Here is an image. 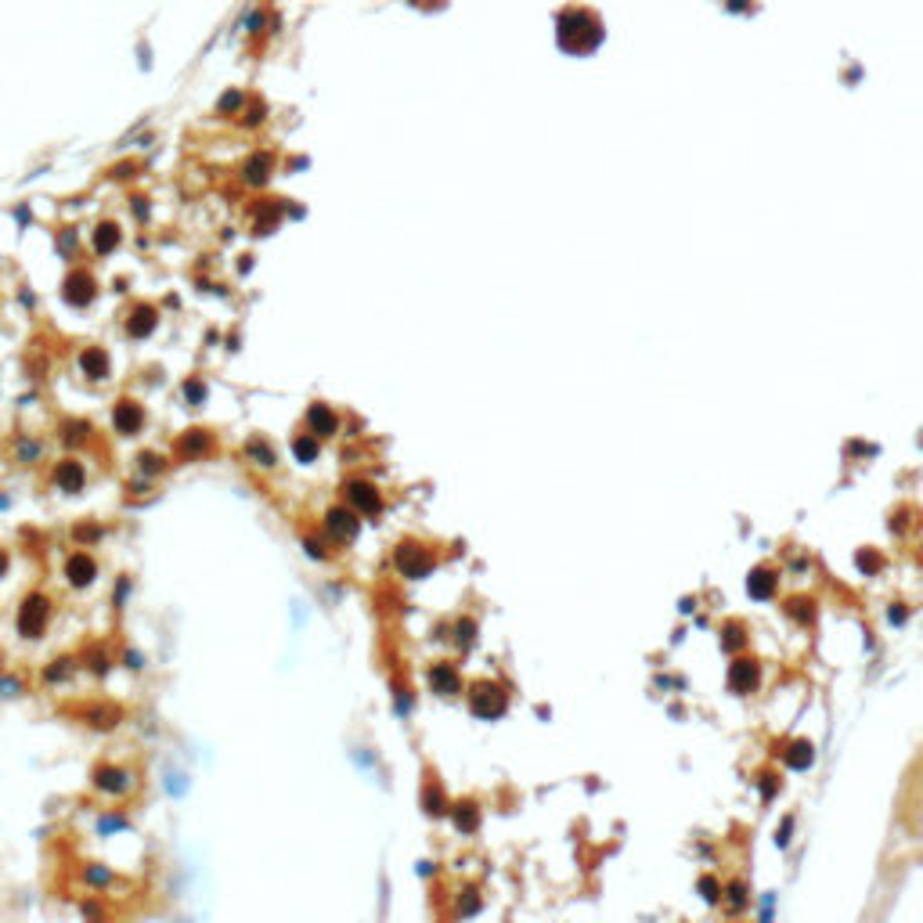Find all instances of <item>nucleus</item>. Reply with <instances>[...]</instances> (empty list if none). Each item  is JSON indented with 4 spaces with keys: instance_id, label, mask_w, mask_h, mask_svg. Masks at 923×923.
I'll list each match as a JSON object with an SVG mask.
<instances>
[{
    "instance_id": "nucleus-1",
    "label": "nucleus",
    "mask_w": 923,
    "mask_h": 923,
    "mask_svg": "<svg viewBox=\"0 0 923 923\" xmlns=\"http://www.w3.org/2000/svg\"><path fill=\"white\" fill-rule=\"evenodd\" d=\"M397 570L404 577H426L433 570V552L422 544H401L397 549Z\"/></svg>"
},
{
    "instance_id": "nucleus-2",
    "label": "nucleus",
    "mask_w": 923,
    "mask_h": 923,
    "mask_svg": "<svg viewBox=\"0 0 923 923\" xmlns=\"http://www.w3.org/2000/svg\"><path fill=\"white\" fill-rule=\"evenodd\" d=\"M44 624H47V599L44 595H29L26 606L18 610V632H22L26 639H36L40 632H44Z\"/></svg>"
},
{
    "instance_id": "nucleus-3",
    "label": "nucleus",
    "mask_w": 923,
    "mask_h": 923,
    "mask_svg": "<svg viewBox=\"0 0 923 923\" xmlns=\"http://www.w3.org/2000/svg\"><path fill=\"white\" fill-rule=\"evenodd\" d=\"M473 710L480 718H498L501 710H505V692H501L498 685H476L473 689Z\"/></svg>"
},
{
    "instance_id": "nucleus-4",
    "label": "nucleus",
    "mask_w": 923,
    "mask_h": 923,
    "mask_svg": "<svg viewBox=\"0 0 923 923\" xmlns=\"http://www.w3.org/2000/svg\"><path fill=\"white\" fill-rule=\"evenodd\" d=\"M346 494H350V501H353V509L365 512V516H372V512H379V509H383V498H379V491H375L372 484L350 480V484H346Z\"/></svg>"
},
{
    "instance_id": "nucleus-5",
    "label": "nucleus",
    "mask_w": 923,
    "mask_h": 923,
    "mask_svg": "<svg viewBox=\"0 0 923 923\" xmlns=\"http://www.w3.org/2000/svg\"><path fill=\"white\" fill-rule=\"evenodd\" d=\"M358 527H361V519L353 516V512H346V509H332V512H328V534H332V537L350 541L353 534H358Z\"/></svg>"
},
{
    "instance_id": "nucleus-6",
    "label": "nucleus",
    "mask_w": 923,
    "mask_h": 923,
    "mask_svg": "<svg viewBox=\"0 0 923 923\" xmlns=\"http://www.w3.org/2000/svg\"><path fill=\"white\" fill-rule=\"evenodd\" d=\"M141 422H144V411L134 401H119L116 404V429L119 433H137Z\"/></svg>"
},
{
    "instance_id": "nucleus-7",
    "label": "nucleus",
    "mask_w": 923,
    "mask_h": 923,
    "mask_svg": "<svg viewBox=\"0 0 923 923\" xmlns=\"http://www.w3.org/2000/svg\"><path fill=\"white\" fill-rule=\"evenodd\" d=\"M307 429H310L314 436H328V433H335V415H332V408L314 404V408L307 411Z\"/></svg>"
},
{
    "instance_id": "nucleus-8",
    "label": "nucleus",
    "mask_w": 923,
    "mask_h": 923,
    "mask_svg": "<svg viewBox=\"0 0 923 923\" xmlns=\"http://www.w3.org/2000/svg\"><path fill=\"white\" fill-rule=\"evenodd\" d=\"M429 682H433V692H440V696H451V692H458V671L448 667V664H436L429 671Z\"/></svg>"
},
{
    "instance_id": "nucleus-9",
    "label": "nucleus",
    "mask_w": 923,
    "mask_h": 923,
    "mask_svg": "<svg viewBox=\"0 0 923 923\" xmlns=\"http://www.w3.org/2000/svg\"><path fill=\"white\" fill-rule=\"evenodd\" d=\"M69 581H76V584H91L94 581V574H98V566H94V559L91 556H83V552H76L73 559H69Z\"/></svg>"
},
{
    "instance_id": "nucleus-10",
    "label": "nucleus",
    "mask_w": 923,
    "mask_h": 923,
    "mask_svg": "<svg viewBox=\"0 0 923 923\" xmlns=\"http://www.w3.org/2000/svg\"><path fill=\"white\" fill-rule=\"evenodd\" d=\"M98 786L109 793H123V790H130V775L119 768H98Z\"/></svg>"
},
{
    "instance_id": "nucleus-11",
    "label": "nucleus",
    "mask_w": 923,
    "mask_h": 923,
    "mask_svg": "<svg viewBox=\"0 0 923 923\" xmlns=\"http://www.w3.org/2000/svg\"><path fill=\"white\" fill-rule=\"evenodd\" d=\"M79 368L91 375V379H105V372H109V358H105V353L98 350V346H91V350H83V358H79Z\"/></svg>"
},
{
    "instance_id": "nucleus-12",
    "label": "nucleus",
    "mask_w": 923,
    "mask_h": 923,
    "mask_svg": "<svg viewBox=\"0 0 923 923\" xmlns=\"http://www.w3.org/2000/svg\"><path fill=\"white\" fill-rule=\"evenodd\" d=\"M54 480H58V487H61V491H79V484H83V469L76 466V462H61L58 473H54Z\"/></svg>"
},
{
    "instance_id": "nucleus-13",
    "label": "nucleus",
    "mask_w": 923,
    "mask_h": 923,
    "mask_svg": "<svg viewBox=\"0 0 923 923\" xmlns=\"http://www.w3.org/2000/svg\"><path fill=\"white\" fill-rule=\"evenodd\" d=\"M127 328H130V335H148L155 328V310L152 307H137L134 318L127 321Z\"/></svg>"
},
{
    "instance_id": "nucleus-14",
    "label": "nucleus",
    "mask_w": 923,
    "mask_h": 923,
    "mask_svg": "<svg viewBox=\"0 0 923 923\" xmlns=\"http://www.w3.org/2000/svg\"><path fill=\"white\" fill-rule=\"evenodd\" d=\"M66 296L73 300V303H91V296H94V282L87 278V275H79L76 282L69 278V292Z\"/></svg>"
},
{
    "instance_id": "nucleus-15",
    "label": "nucleus",
    "mask_w": 923,
    "mask_h": 923,
    "mask_svg": "<svg viewBox=\"0 0 923 923\" xmlns=\"http://www.w3.org/2000/svg\"><path fill=\"white\" fill-rule=\"evenodd\" d=\"M451 819H455V826L458 830H476V823H480V815H476V808L473 804H458V808H451Z\"/></svg>"
},
{
    "instance_id": "nucleus-16",
    "label": "nucleus",
    "mask_w": 923,
    "mask_h": 923,
    "mask_svg": "<svg viewBox=\"0 0 923 923\" xmlns=\"http://www.w3.org/2000/svg\"><path fill=\"white\" fill-rule=\"evenodd\" d=\"M292 451H296L300 462H310V458H318V436L307 433V436H296V444H292Z\"/></svg>"
},
{
    "instance_id": "nucleus-17",
    "label": "nucleus",
    "mask_w": 923,
    "mask_h": 923,
    "mask_svg": "<svg viewBox=\"0 0 923 923\" xmlns=\"http://www.w3.org/2000/svg\"><path fill=\"white\" fill-rule=\"evenodd\" d=\"M206 448H209V436H206L202 429H195L192 436H184V440H181V451H184V455H195V451H206Z\"/></svg>"
},
{
    "instance_id": "nucleus-18",
    "label": "nucleus",
    "mask_w": 923,
    "mask_h": 923,
    "mask_svg": "<svg viewBox=\"0 0 923 923\" xmlns=\"http://www.w3.org/2000/svg\"><path fill=\"white\" fill-rule=\"evenodd\" d=\"M245 455H249V458H257L260 466H267V469L278 462V455H275V451H267V448L260 444V440H257V444H249V448H245Z\"/></svg>"
},
{
    "instance_id": "nucleus-19",
    "label": "nucleus",
    "mask_w": 923,
    "mask_h": 923,
    "mask_svg": "<svg viewBox=\"0 0 923 923\" xmlns=\"http://www.w3.org/2000/svg\"><path fill=\"white\" fill-rule=\"evenodd\" d=\"M743 682L754 685V664H747V660H740L736 671H732V689H743Z\"/></svg>"
},
{
    "instance_id": "nucleus-20",
    "label": "nucleus",
    "mask_w": 923,
    "mask_h": 923,
    "mask_svg": "<svg viewBox=\"0 0 923 923\" xmlns=\"http://www.w3.org/2000/svg\"><path fill=\"white\" fill-rule=\"evenodd\" d=\"M112 245H116V227H98V249L109 253Z\"/></svg>"
},
{
    "instance_id": "nucleus-21",
    "label": "nucleus",
    "mask_w": 923,
    "mask_h": 923,
    "mask_svg": "<svg viewBox=\"0 0 923 923\" xmlns=\"http://www.w3.org/2000/svg\"><path fill=\"white\" fill-rule=\"evenodd\" d=\"M202 397H206V386H202V383H188V386H184V401H192V404H199V401H202Z\"/></svg>"
},
{
    "instance_id": "nucleus-22",
    "label": "nucleus",
    "mask_w": 923,
    "mask_h": 923,
    "mask_svg": "<svg viewBox=\"0 0 923 923\" xmlns=\"http://www.w3.org/2000/svg\"><path fill=\"white\" fill-rule=\"evenodd\" d=\"M162 469V458H155V455H141V473H159Z\"/></svg>"
},
{
    "instance_id": "nucleus-23",
    "label": "nucleus",
    "mask_w": 923,
    "mask_h": 923,
    "mask_svg": "<svg viewBox=\"0 0 923 923\" xmlns=\"http://www.w3.org/2000/svg\"><path fill=\"white\" fill-rule=\"evenodd\" d=\"M264 170H267V159H257V162H253V166H249V170H245V174H249V181H253V184H260V181L267 177Z\"/></svg>"
},
{
    "instance_id": "nucleus-24",
    "label": "nucleus",
    "mask_w": 923,
    "mask_h": 923,
    "mask_svg": "<svg viewBox=\"0 0 923 923\" xmlns=\"http://www.w3.org/2000/svg\"><path fill=\"white\" fill-rule=\"evenodd\" d=\"M761 581H750V592L754 595H768V588H772V581H768V574H758Z\"/></svg>"
},
{
    "instance_id": "nucleus-25",
    "label": "nucleus",
    "mask_w": 923,
    "mask_h": 923,
    "mask_svg": "<svg viewBox=\"0 0 923 923\" xmlns=\"http://www.w3.org/2000/svg\"><path fill=\"white\" fill-rule=\"evenodd\" d=\"M83 429H87V426H79V422L76 426H66V440H69V444H73V440H83V436H87Z\"/></svg>"
},
{
    "instance_id": "nucleus-26",
    "label": "nucleus",
    "mask_w": 923,
    "mask_h": 923,
    "mask_svg": "<svg viewBox=\"0 0 923 923\" xmlns=\"http://www.w3.org/2000/svg\"><path fill=\"white\" fill-rule=\"evenodd\" d=\"M11 692H18V682H0V696H11Z\"/></svg>"
},
{
    "instance_id": "nucleus-27",
    "label": "nucleus",
    "mask_w": 923,
    "mask_h": 923,
    "mask_svg": "<svg viewBox=\"0 0 923 923\" xmlns=\"http://www.w3.org/2000/svg\"><path fill=\"white\" fill-rule=\"evenodd\" d=\"M4 570H8V556H4V552H0V574H4Z\"/></svg>"
}]
</instances>
